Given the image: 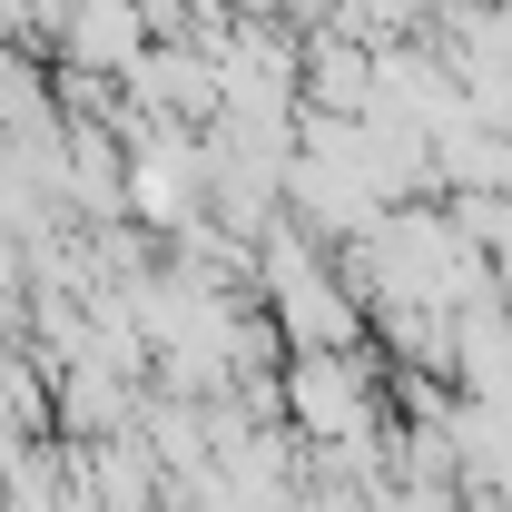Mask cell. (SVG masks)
<instances>
[{
	"instance_id": "obj_1",
	"label": "cell",
	"mask_w": 512,
	"mask_h": 512,
	"mask_svg": "<svg viewBox=\"0 0 512 512\" xmlns=\"http://www.w3.org/2000/svg\"><path fill=\"white\" fill-rule=\"evenodd\" d=\"M296 414H306V434H335V444H355L375 414H365V375L355 365H335V355H306L296 365Z\"/></svg>"
}]
</instances>
